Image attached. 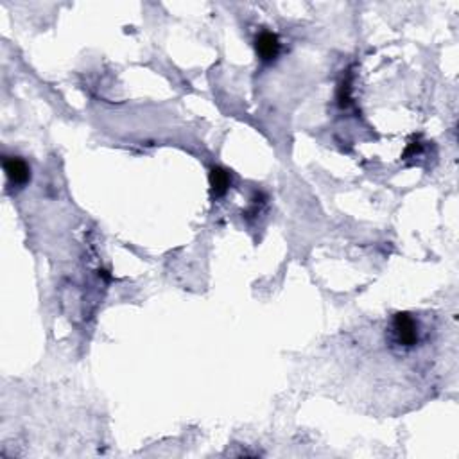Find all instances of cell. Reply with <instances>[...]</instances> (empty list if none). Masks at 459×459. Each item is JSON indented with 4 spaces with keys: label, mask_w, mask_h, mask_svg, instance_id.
I'll return each instance as SVG.
<instances>
[{
    "label": "cell",
    "mask_w": 459,
    "mask_h": 459,
    "mask_svg": "<svg viewBox=\"0 0 459 459\" xmlns=\"http://www.w3.org/2000/svg\"><path fill=\"white\" fill-rule=\"evenodd\" d=\"M208 179L210 187H212V194H214L215 197L224 196L228 188H230V174L224 169H221V167H214V169L210 170Z\"/></svg>",
    "instance_id": "obj_4"
},
{
    "label": "cell",
    "mask_w": 459,
    "mask_h": 459,
    "mask_svg": "<svg viewBox=\"0 0 459 459\" xmlns=\"http://www.w3.org/2000/svg\"><path fill=\"white\" fill-rule=\"evenodd\" d=\"M391 332L398 346L413 348L418 343V323L407 312L395 314L391 323Z\"/></svg>",
    "instance_id": "obj_1"
},
{
    "label": "cell",
    "mask_w": 459,
    "mask_h": 459,
    "mask_svg": "<svg viewBox=\"0 0 459 459\" xmlns=\"http://www.w3.org/2000/svg\"><path fill=\"white\" fill-rule=\"evenodd\" d=\"M4 173L8 179L14 185H26L31 178V169L29 165L18 158V156H6L4 158Z\"/></svg>",
    "instance_id": "obj_2"
},
{
    "label": "cell",
    "mask_w": 459,
    "mask_h": 459,
    "mask_svg": "<svg viewBox=\"0 0 459 459\" xmlns=\"http://www.w3.org/2000/svg\"><path fill=\"white\" fill-rule=\"evenodd\" d=\"M255 49L264 61H273L280 52V40L275 32L264 31L260 32L257 41H255Z\"/></svg>",
    "instance_id": "obj_3"
}]
</instances>
